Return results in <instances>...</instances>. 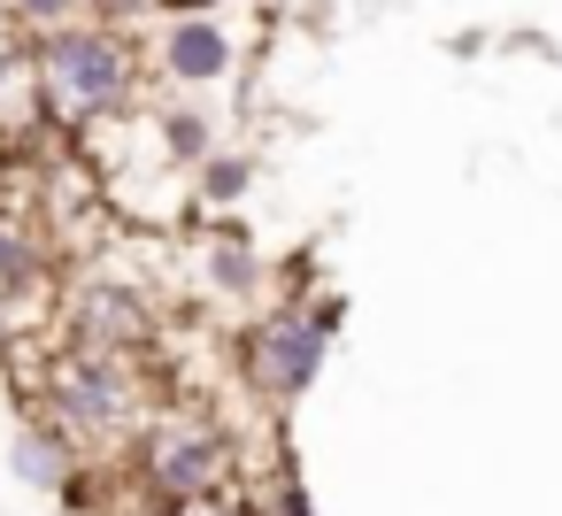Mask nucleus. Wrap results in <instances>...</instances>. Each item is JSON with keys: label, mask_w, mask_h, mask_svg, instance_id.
<instances>
[{"label": "nucleus", "mask_w": 562, "mask_h": 516, "mask_svg": "<svg viewBox=\"0 0 562 516\" xmlns=\"http://www.w3.org/2000/svg\"><path fill=\"white\" fill-rule=\"evenodd\" d=\"M132 485L139 501L162 508H186V501H209V493H232L239 485V447L224 431V416L178 401V408H147V424L132 431Z\"/></svg>", "instance_id": "nucleus-3"}, {"label": "nucleus", "mask_w": 562, "mask_h": 516, "mask_svg": "<svg viewBox=\"0 0 562 516\" xmlns=\"http://www.w3.org/2000/svg\"><path fill=\"white\" fill-rule=\"evenodd\" d=\"M201 278H209V293H216V301H255V293L270 285L262 255H255L247 239H232V232H216V239L201 247Z\"/></svg>", "instance_id": "nucleus-8"}, {"label": "nucleus", "mask_w": 562, "mask_h": 516, "mask_svg": "<svg viewBox=\"0 0 562 516\" xmlns=\"http://www.w3.org/2000/svg\"><path fill=\"white\" fill-rule=\"evenodd\" d=\"M70 516H93V508H70Z\"/></svg>", "instance_id": "nucleus-14"}, {"label": "nucleus", "mask_w": 562, "mask_h": 516, "mask_svg": "<svg viewBox=\"0 0 562 516\" xmlns=\"http://www.w3.org/2000/svg\"><path fill=\"white\" fill-rule=\"evenodd\" d=\"M232 70H239V40H232L224 16L186 9V16H170V24L155 32V78H162V86L201 93V86H224Z\"/></svg>", "instance_id": "nucleus-6"}, {"label": "nucleus", "mask_w": 562, "mask_h": 516, "mask_svg": "<svg viewBox=\"0 0 562 516\" xmlns=\"http://www.w3.org/2000/svg\"><path fill=\"white\" fill-rule=\"evenodd\" d=\"M147 55L109 16H70L55 32H32V93L55 132H101L139 109Z\"/></svg>", "instance_id": "nucleus-1"}, {"label": "nucleus", "mask_w": 562, "mask_h": 516, "mask_svg": "<svg viewBox=\"0 0 562 516\" xmlns=\"http://www.w3.org/2000/svg\"><path fill=\"white\" fill-rule=\"evenodd\" d=\"M247 186H255V155H232V147H216V155L193 170L201 209H232V201H247Z\"/></svg>", "instance_id": "nucleus-11"}, {"label": "nucleus", "mask_w": 562, "mask_h": 516, "mask_svg": "<svg viewBox=\"0 0 562 516\" xmlns=\"http://www.w3.org/2000/svg\"><path fill=\"white\" fill-rule=\"evenodd\" d=\"M63 339H70V347L139 355V347L155 339V309H147V293H132V285H116V278H86V285H70V301H63Z\"/></svg>", "instance_id": "nucleus-5"}, {"label": "nucleus", "mask_w": 562, "mask_h": 516, "mask_svg": "<svg viewBox=\"0 0 562 516\" xmlns=\"http://www.w3.org/2000/svg\"><path fill=\"white\" fill-rule=\"evenodd\" d=\"M47 270H55V255L24 232V224H9L0 216V301H16V293H40L47 285Z\"/></svg>", "instance_id": "nucleus-10"}, {"label": "nucleus", "mask_w": 562, "mask_h": 516, "mask_svg": "<svg viewBox=\"0 0 562 516\" xmlns=\"http://www.w3.org/2000/svg\"><path fill=\"white\" fill-rule=\"evenodd\" d=\"M9 470H16V485H32V493H63V485L86 470V447L63 439L47 416H24L16 439H9Z\"/></svg>", "instance_id": "nucleus-7"}, {"label": "nucleus", "mask_w": 562, "mask_h": 516, "mask_svg": "<svg viewBox=\"0 0 562 516\" xmlns=\"http://www.w3.org/2000/svg\"><path fill=\"white\" fill-rule=\"evenodd\" d=\"M147 132H155V147H162L170 170H201V162L216 155V124H209L201 109H162Z\"/></svg>", "instance_id": "nucleus-9"}, {"label": "nucleus", "mask_w": 562, "mask_h": 516, "mask_svg": "<svg viewBox=\"0 0 562 516\" xmlns=\"http://www.w3.org/2000/svg\"><path fill=\"white\" fill-rule=\"evenodd\" d=\"M331 339H339V293L331 301H270V309H255L247 332H239V378H247V393L270 401V408L301 401L324 378Z\"/></svg>", "instance_id": "nucleus-4"}, {"label": "nucleus", "mask_w": 562, "mask_h": 516, "mask_svg": "<svg viewBox=\"0 0 562 516\" xmlns=\"http://www.w3.org/2000/svg\"><path fill=\"white\" fill-rule=\"evenodd\" d=\"M162 516H255V508H247V493L232 485V493H209V501H186V508H162Z\"/></svg>", "instance_id": "nucleus-12"}, {"label": "nucleus", "mask_w": 562, "mask_h": 516, "mask_svg": "<svg viewBox=\"0 0 562 516\" xmlns=\"http://www.w3.org/2000/svg\"><path fill=\"white\" fill-rule=\"evenodd\" d=\"M32 416H47L63 439H78L86 455H116L132 447V431L147 424V378L139 355H109V347H70L40 370L32 385Z\"/></svg>", "instance_id": "nucleus-2"}, {"label": "nucleus", "mask_w": 562, "mask_h": 516, "mask_svg": "<svg viewBox=\"0 0 562 516\" xmlns=\"http://www.w3.org/2000/svg\"><path fill=\"white\" fill-rule=\"evenodd\" d=\"M0 24H9V0H0Z\"/></svg>", "instance_id": "nucleus-13"}]
</instances>
